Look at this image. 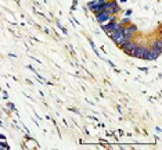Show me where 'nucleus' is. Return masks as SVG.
Instances as JSON below:
<instances>
[{
  "label": "nucleus",
  "mask_w": 162,
  "mask_h": 150,
  "mask_svg": "<svg viewBox=\"0 0 162 150\" xmlns=\"http://www.w3.org/2000/svg\"><path fill=\"white\" fill-rule=\"evenodd\" d=\"M118 27H119V22L116 20V16L112 17L110 21H107L105 24H101V28H103V31H104L107 35H110V33L112 32V31H115Z\"/></svg>",
  "instance_id": "nucleus-1"
},
{
  "label": "nucleus",
  "mask_w": 162,
  "mask_h": 150,
  "mask_svg": "<svg viewBox=\"0 0 162 150\" xmlns=\"http://www.w3.org/2000/svg\"><path fill=\"white\" fill-rule=\"evenodd\" d=\"M108 36H110L111 40L118 46V45L120 43V40H122V38H123V25H120V24H119V27L116 28L115 31H112Z\"/></svg>",
  "instance_id": "nucleus-2"
},
{
  "label": "nucleus",
  "mask_w": 162,
  "mask_h": 150,
  "mask_svg": "<svg viewBox=\"0 0 162 150\" xmlns=\"http://www.w3.org/2000/svg\"><path fill=\"white\" fill-rule=\"evenodd\" d=\"M96 16V20H97V22H100V24H105L107 21H110L111 18L114 16H111L110 13L107 10H103V11H100V13H97V14H94Z\"/></svg>",
  "instance_id": "nucleus-3"
},
{
  "label": "nucleus",
  "mask_w": 162,
  "mask_h": 150,
  "mask_svg": "<svg viewBox=\"0 0 162 150\" xmlns=\"http://www.w3.org/2000/svg\"><path fill=\"white\" fill-rule=\"evenodd\" d=\"M136 45H137V42H135V40L132 39V40H129V42L119 45V47H120V50H123V52H125L127 56H130L132 52H133V49L136 47Z\"/></svg>",
  "instance_id": "nucleus-4"
},
{
  "label": "nucleus",
  "mask_w": 162,
  "mask_h": 150,
  "mask_svg": "<svg viewBox=\"0 0 162 150\" xmlns=\"http://www.w3.org/2000/svg\"><path fill=\"white\" fill-rule=\"evenodd\" d=\"M161 53H158L155 49H152L151 46L148 47V54H147V61H155V60L159 59Z\"/></svg>",
  "instance_id": "nucleus-5"
},
{
  "label": "nucleus",
  "mask_w": 162,
  "mask_h": 150,
  "mask_svg": "<svg viewBox=\"0 0 162 150\" xmlns=\"http://www.w3.org/2000/svg\"><path fill=\"white\" fill-rule=\"evenodd\" d=\"M151 47H152V49H155V50H157L158 53H162V40H161V38L152 42Z\"/></svg>",
  "instance_id": "nucleus-6"
},
{
  "label": "nucleus",
  "mask_w": 162,
  "mask_h": 150,
  "mask_svg": "<svg viewBox=\"0 0 162 150\" xmlns=\"http://www.w3.org/2000/svg\"><path fill=\"white\" fill-rule=\"evenodd\" d=\"M120 25H127V24H130V18L129 17H125V18H122L119 21Z\"/></svg>",
  "instance_id": "nucleus-7"
},
{
  "label": "nucleus",
  "mask_w": 162,
  "mask_h": 150,
  "mask_svg": "<svg viewBox=\"0 0 162 150\" xmlns=\"http://www.w3.org/2000/svg\"><path fill=\"white\" fill-rule=\"evenodd\" d=\"M125 16H126V17H130V16H132V10L125 11Z\"/></svg>",
  "instance_id": "nucleus-8"
},
{
  "label": "nucleus",
  "mask_w": 162,
  "mask_h": 150,
  "mask_svg": "<svg viewBox=\"0 0 162 150\" xmlns=\"http://www.w3.org/2000/svg\"><path fill=\"white\" fill-rule=\"evenodd\" d=\"M8 108H10V110H15V107H14V104H11V103H8Z\"/></svg>",
  "instance_id": "nucleus-9"
},
{
  "label": "nucleus",
  "mask_w": 162,
  "mask_h": 150,
  "mask_svg": "<svg viewBox=\"0 0 162 150\" xmlns=\"http://www.w3.org/2000/svg\"><path fill=\"white\" fill-rule=\"evenodd\" d=\"M0 140H6V135L0 134Z\"/></svg>",
  "instance_id": "nucleus-10"
}]
</instances>
